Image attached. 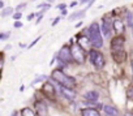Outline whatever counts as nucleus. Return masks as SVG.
<instances>
[{"mask_svg": "<svg viewBox=\"0 0 133 116\" xmlns=\"http://www.w3.org/2000/svg\"><path fill=\"white\" fill-rule=\"evenodd\" d=\"M132 69H133V60H132Z\"/></svg>", "mask_w": 133, "mask_h": 116, "instance_id": "f704fd0d", "label": "nucleus"}, {"mask_svg": "<svg viewBox=\"0 0 133 116\" xmlns=\"http://www.w3.org/2000/svg\"><path fill=\"white\" fill-rule=\"evenodd\" d=\"M124 46H125V38L123 35H116L111 40V53H112V57L117 63H121L127 57Z\"/></svg>", "mask_w": 133, "mask_h": 116, "instance_id": "f257e3e1", "label": "nucleus"}, {"mask_svg": "<svg viewBox=\"0 0 133 116\" xmlns=\"http://www.w3.org/2000/svg\"><path fill=\"white\" fill-rule=\"evenodd\" d=\"M42 91H43V94L47 95V97H54V95H55V87L52 86V82H51V84H50V82L44 84L43 87H42Z\"/></svg>", "mask_w": 133, "mask_h": 116, "instance_id": "9d476101", "label": "nucleus"}, {"mask_svg": "<svg viewBox=\"0 0 133 116\" xmlns=\"http://www.w3.org/2000/svg\"><path fill=\"white\" fill-rule=\"evenodd\" d=\"M0 8H3V9H4V3H3V2H0Z\"/></svg>", "mask_w": 133, "mask_h": 116, "instance_id": "7c9ffc66", "label": "nucleus"}, {"mask_svg": "<svg viewBox=\"0 0 133 116\" xmlns=\"http://www.w3.org/2000/svg\"><path fill=\"white\" fill-rule=\"evenodd\" d=\"M59 20H60V18H55V20H54V22H52V26H55V25L59 22Z\"/></svg>", "mask_w": 133, "mask_h": 116, "instance_id": "c85d7f7f", "label": "nucleus"}, {"mask_svg": "<svg viewBox=\"0 0 133 116\" xmlns=\"http://www.w3.org/2000/svg\"><path fill=\"white\" fill-rule=\"evenodd\" d=\"M57 87H59V90H60V93L65 97V98H68V99H73L75 97H76V94H75V91L73 90H71V89H66V87H64V86H61L60 84H57Z\"/></svg>", "mask_w": 133, "mask_h": 116, "instance_id": "1a4fd4ad", "label": "nucleus"}, {"mask_svg": "<svg viewBox=\"0 0 133 116\" xmlns=\"http://www.w3.org/2000/svg\"><path fill=\"white\" fill-rule=\"evenodd\" d=\"M127 24L129 28H133V13H130V12L127 13Z\"/></svg>", "mask_w": 133, "mask_h": 116, "instance_id": "6ab92c4d", "label": "nucleus"}, {"mask_svg": "<svg viewBox=\"0 0 133 116\" xmlns=\"http://www.w3.org/2000/svg\"><path fill=\"white\" fill-rule=\"evenodd\" d=\"M127 95H128V98H129V99H133V87H130V89L128 90Z\"/></svg>", "mask_w": 133, "mask_h": 116, "instance_id": "5701e85b", "label": "nucleus"}, {"mask_svg": "<svg viewBox=\"0 0 133 116\" xmlns=\"http://www.w3.org/2000/svg\"><path fill=\"white\" fill-rule=\"evenodd\" d=\"M8 37H9V33H2V34H0V39H2V40H5Z\"/></svg>", "mask_w": 133, "mask_h": 116, "instance_id": "412c9836", "label": "nucleus"}, {"mask_svg": "<svg viewBox=\"0 0 133 116\" xmlns=\"http://www.w3.org/2000/svg\"><path fill=\"white\" fill-rule=\"evenodd\" d=\"M21 116H35L34 111H31V108H24L21 111Z\"/></svg>", "mask_w": 133, "mask_h": 116, "instance_id": "f3484780", "label": "nucleus"}, {"mask_svg": "<svg viewBox=\"0 0 133 116\" xmlns=\"http://www.w3.org/2000/svg\"><path fill=\"white\" fill-rule=\"evenodd\" d=\"M21 17H22V13H21V12H17V13H15V15H13V18H15L16 21H18Z\"/></svg>", "mask_w": 133, "mask_h": 116, "instance_id": "aec40b11", "label": "nucleus"}, {"mask_svg": "<svg viewBox=\"0 0 133 116\" xmlns=\"http://www.w3.org/2000/svg\"><path fill=\"white\" fill-rule=\"evenodd\" d=\"M12 116H17V112H16V111H15V112H13V113H12Z\"/></svg>", "mask_w": 133, "mask_h": 116, "instance_id": "473e14b6", "label": "nucleus"}, {"mask_svg": "<svg viewBox=\"0 0 133 116\" xmlns=\"http://www.w3.org/2000/svg\"><path fill=\"white\" fill-rule=\"evenodd\" d=\"M88 37L91 42V46L95 48H101L103 46V35L101 33V28L97 22H93L88 29Z\"/></svg>", "mask_w": 133, "mask_h": 116, "instance_id": "f03ea898", "label": "nucleus"}, {"mask_svg": "<svg viewBox=\"0 0 133 116\" xmlns=\"http://www.w3.org/2000/svg\"><path fill=\"white\" fill-rule=\"evenodd\" d=\"M125 116H133V113H129L128 112V113H125Z\"/></svg>", "mask_w": 133, "mask_h": 116, "instance_id": "2f4dec72", "label": "nucleus"}, {"mask_svg": "<svg viewBox=\"0 0 133 116\" xmlns=\"http://www.w3.org/2000/svg\"><path fill=\"white\" fill-rule=\"evenodd\" d=\"M57 8H59V9H63V11H64V9H65V4H60V5H59Z\"/></svg>", "mask_w": 133, "mask_h": 116, "instance_id": "cd10ccee", "label": "nucleus"}, {"mask_svg": "<svg viewBox=\"0 0 133 116\" xmlns=\"http://www.w3.org/2000/svg\"><path fill=\"white\" fill-rule=\"evenodd\" d=\"M15 28H17V29H18V28H22V22L16 21V22H15Z\"/></svg>", "mask_w": 133, "mask_h": 116, "instance_id": "393cba45", "label": "nucleus"}, {"mask_svg": "<svg viewBox=\"0 0 133 116\" xmlns=\"http://www.w3.org/2000/svg\"><path fill=\"white\" fill-rule=\"evenodd\" d=\"M57 59H59V60H60V63H63V64H68V63L75 62V60H73V56H72L71 47H68V46H63V47H61V50L59 51Z\"/></svg>", "mask_w": 133, "mask_h": 116, "instance_id": "423d86ee", "label": "nucleus"}, {"mask_svg": "<svg viewBox=\"0 0 133 116\" xmlns=\"http://www.w3.org/2000/svg\"><path fill=\"white\" fill-rule=\"evenodd\" d=\"M13 13V8L12 7H7V8H4L3 11H2V16L3 17H7V16H9V15H12Z\"/></svg>", "mask_w": 133, "mask_h": 116, "instance_id": "a211bd4d", "label": "nucleus"}, {"mask_svg": "<svg viewBox=\"0 0 133 116\" xmlns=\"http://www.w3.org/2000/svg\"><path fill=\"white\" fill-rule=\"evenodd\" d=\"M89 59H90V63L95 67V68H98V69H101V68H103L104 67V56H103V53L102 52H99L98 50H90L89 51Z\"/></svg>", "mask_w": 133, "mask_h": 116, "instance_id": "20e7f679", "label": "nucleus"}, {"mask_svg": "<svg viewBox=\"0 0 133 116\" xmlns=\"http://www.w3.org/2000/svg\"><path fill=\"white\" fill-rule=\"evenodd\" d=\"M46 78V76H38V78H35L34 81H33V84H37V82H39V81H43Z\"/></svg>", "mask_w": 133, "mask_h": 116, "instance_id": "4be33fe9", "label": "nucleus"}, {"mask_svg": "<svg viewBox=\"0 0 133 116\" xmlns=\"http://www.w3.org/2000/svg\"><path fill=\"white\" fill-rule=\"evenodd\" d=\"M71 51H72V56H73V60L77 64H84L85 63V50L80 46V44H72L71 46Z\"/></svg>", "mask_w": 133, "mask_h": 116, "instance_id": "39448f33", "label": "nucleus"}, {"mask_svg": "<svg viewBox=\"0 0 133 116\" xmlns=\"http://www.w3.org/2000/svg\"><path fill=\"white\" fill-rule=\"evenodd\" d=\"M84 16H85V12H84V11L76 12V13H73L72 16H69V21H75V20H77V18H82Z\"/></svg>", "mask_w": 133, "mask_h": 116, "instance_id": "dca6fc26", "label": "nucleus"}, {"mask_svg": "<svg viewBox=\"0 0 133 116\" xmlns=\"http://www.w3.org/2000/svg\"><path fill=\"white\" fill-rule=\"evenodd\" d=\"M80 2H81V3H86V2H88V0H80Z\"/></svg>", "mask_w": 133, "mask_h": 116, "instance_id": "72a5a7b5", "label": "nucleus"}, {"mask_svg": "<svg viewBox=\"0 0 133 116\" xmlns=\"http://www.w3.org/2000/svg\"><path fill=\"white\" fill-rule=\"evenodd\" d=\"M52 77H54V80L57 82V84H60L61 86H64V87H66V89H71V90H73V87H75V85H76V80L73 78V77H69L68 74H65L63 71H60V69H55L54 72H52Z\"/></svg>", "mask_w": 133, "mask_h": 116, "instance_id": "7ed1b4c3", "label": "nucleus"}, {"mask_svg": "<svg viewBox=\"0 0 133 116\" xmlns=\"http://www.w3.org/2000/svg\"><path fill=\"white\" fill-rule=\"evenodd\" d=\"M81 116H101V115L94 108H85L81 111Z\"/></svg>", "mask_w": 133, "mask_h": 116, "instance_id": "ddd939ff", "label": "nucleus"}, {"mask_svg": "<svg viewBox=\"0 0 133 116\" xmlns=\"http://www.w3.org/2000/svg\"><path fill=\"white\" fill-rule=\"evenodd\" d=\"M77 4H78V2H72V3L69 4V7H72V8H73V7H76Z\"/></svg>", "mask_w": 133, "mask_h": 116, "instance_id": "bb28decb", "label": "nucleus"}, {"mask_svg": "<svg viewBox=\"0 0 133 116\" xmlns=\"http://www.w3.org/2000/svg\"><path fill=\"white\" fill-rule=\"evenodd\" d=\"M112 29H114L115 34L123 35V34H124V30H125V25L123 24L121 20H115V21L112 22Z\"/></svg>", "mask_w": 133, "mask_h": 116, "instance_id": "6e6552de", "label": "nucleus"}, {"mask_svg": "<svg viewBox=\"0 0 133 116\" xmlns=\"http://www.w3.org/2000/svg\"><path fill=\"white\" fill-rule=\"evenodd\" d=\"M47 2H54V0H47Z\"/></svg>", "mask_w": 133, "mask_h": 116, "instance_id": "c9c22d12", "label": "nucleus"}, {"mask_svg": "<svg viewBox=\"0 0 133 116\" xmlns=\"http://www.w3.org/2000/svg\"><path fill=\"white\" fill-rule=\"evenodd\" d=\"M98 98H99V94H98V91H95V90H90V91L85 93V99H86V100L97 102Z\"/></svg>", "mask_w": 133, "mask_h": 116, "instance_id": "f8f14e48", "label": "nucleus"}, {"mask_svg": "<svg viewBox=\"0 0 133 116\" xmlns=\"http://www.w3.org/2000/svg\"><path fill=\"white\" fill-rule=\"evenodd\" d=\"M111 31H112V22H110V20L106 17H103V24H102V34L104 35V38H110L111 37Z\"/></svg>", "mask_w": 133, "mask_h": 116, "instance_id": "0eeeda50", "label": "nucleus"}, {"mask_svg": "<svg viewBox=\"0 0 133 116\" xmlns=\"http://www.w3.org/2000/svg\"><path fill=\"white\" fill-rule=\"evenodd\" d=\"M39 39H41V38H37V39H35V40H34V42H33V43H31V44H30L29 47H33V46H34V44H35V43H37V42H38Z\"/></svg>", "mask_w": 133, "mask_h": 116, "instance_id": "c756f323", "label": "nucleus"}, {"mask_svg": "<svg viewBox=\"0 0 133 116\" xmlns=\"http://www.w3.org/2000/svg\"><path fill=\"white\" fill-rule=\"evenodd\" d=\"M35 16H37V13H31L30 16H28V20H29V21H31V20H33Z\"/></svg>", "mask_w": 133, "mask_h": 116, "instance_id": "a878e982", "label": "nucleus"}, {"mask_svg": "<svg viewBox=\"0 0 133 116\" xmlns=\"http://www.w3.org/2000/svg\"><path fill=\"white\" fill-rule=\"evenodd\" d=\"M103 111H104L108 116H117V115H119L117 110H116L115 107H112V106H103Z\"/></svg>", "mask_w": 133, "mask_h": 116, "instance_id": "4468645a", "label": "nucleus"}, {"mask_svg": "<svg viewBox=\"0 0 133 116\" xmlns=\"http://www.w3.org/2000/svg\"><path fill=\"white\" fill-rule=\"evenodd\" d=\"M35 108H37V112L39 116H47V106L43 102H37Z\"/></svg>", "mask_w": 133, "mask_h": 116, "instance_id": "9b49d317", "label": "nucleus"}, {"mask_svg": "<svg viewBox=\"0 0 133 116\" xmlns=\"http://www.w3.org/2000/svg\"><path fill=\"white\" fill-rule=\"evenodd\" d=\"M25 7H26V4H25V3H22V4H20V5H17V11L20 12V11H22V9H24Z\"/></svg>", "mask_w": 133, "mask_h": 116, "instance_id": "b1692460", "label": "nucleus"}, {"mask_svg": "<svg viewBox=\"0 0 133 116\" xmlns=\"http://www.w3.org/2000/svg\"><path fill=\"white\" fill-rule=\"evenodd\" d=\"M78 44L85 50V48H88L90 44H91V42H90V39H89V37H78Z\"/></svg>", "mask_w": 133, "mask_h": 116, "instance_id": "2eb2a0df", "label": "nucleus"}]
</instances>
